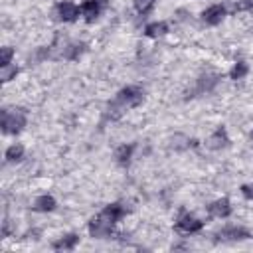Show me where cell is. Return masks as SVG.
<instances>
[{
  "instance_id": "obj_7",
  "label": "cell",
  "mask_w": 253,
  "mask_h": 253,
  "mask_svg": "<svg viewBox=\"0 0 253 253\" xmlns=\"http://www.w3.org/2000/svg\"><path fill=\"white\" fill-rule=\"evenodd\" d=\"M105 4H107V0H85L81 4V12L85 16V22L87 24L95 22L99 18V14H101V10H103Z\"/></svg>"
},
{
  "instance_id": "obj_19",
  "label": "cell",
  "mask_w": 253,
  "mask_h": 253,
  "mask_svg": "<svg viewBox=\"0 0 253 253\" xmlns=\"http://www.w3.org/2000/svg\"><path fill=\"white\" fill-rule=\"evenodd\" d=\"M247 71H249L247 63H245V61H237V63L231 67V71H229V79H233V81L243 79V77L247 75Z\"/></svg>"
},
{
  "instance_id": "obj_8",
  "label": "cell",
  "mask_w": 253,
  "mask_h": 253,
  "mask_svg": "<svg viewBox=\"0 0 253 253\" xmlns=\"http://www.w3.org/2000/svg\"><path fill=\"white\" fill-rule=\"evenodd\" d=\"M225 6H221V4H213V6H210V8H206L204 12H202V20L208 24V26H217L223 18H225Z\"/></svg>"
},
{
  "instance_id": "obj_5",
  "label": "cell",
  "mask_w": 253,
  "mask_h": 253,
  "mask_svg": "<svg viewBox=\"0 0 253 253\" xmlns=\"http://www.w3.org/2000/svg\"><path fill=\"white\" fill-rule=\"evenodd\" d=\"M213 237H215L217 241H241V239H249L251 233H249L245 227L231 225V227H223V229H219Z\"/></svg>"
},
{
  "instance_id": "obj_6",
  "label": "cell",
  "mask_w": 253,
  "mask_h": 253,
  "mask_svg": "<svg viewBox=\"0 0 253 253\" xmlns=\"http://www.w3.org/2000/svg\"><path fill=\"white\" fill-rule=\"evenodd\" d=\"M57 18L61 20V22H75L77 18H79V6L75 4V2H69V0H63V2H59L57 4Z\"/></svg>"
},
{
  "instance_id": "obj_1",
  "label": "cell",
  "mask_w": 253,
  "mask_h": 253,
  "mask_svg": "<svg viewBox=\"0 0 253 253\" xmlns=\"http://www.w3.org/2000/svg\"><path fill=\"white\" fill-rule=\"evenodd\" d=\"M142 101H144V91L138 85H126V87H123L117 93V97L107 105V109H105V121H117L126 109L138 107Z\"/></svg>"
},
{
  "instance_id": "obj_13",
  "label": "cell",
  "mask_w": 253,
  "mask_h": 253,
  "mask_svg": "<svg viewBox=\"0 0 253 253\" xmlns=\"http://www.w3.org/2000/svg\"><path fill=\"white\" fill-rule=\"evenodd\" d=\"M85 49H87V45L83 42H79V43H67L63 47V51H61V57L63 59H69V61H75V59H79L83 55Z\"/></svg>"
},
{
  "instance_id": "obj_3",
  "label": "cell",
  "mask_w": 253,
  "mask_h": 253,
  "mask_svg": "<svg viewBox=\"0 0 253 253\" xmlns=\"http://www.w3.org/2000/svg\"><path fill=\"white\" fill-rule=\"evenodd\" d=\"M89 233L95 239H111V235H115V229H113L111 221H107L101 215H97V217H93L89 221Z\"/></svg>"
},
{
  "instance_id": "obj_10",
  "label": "cell",
  "mask_w": 253,
  "mask_h": 253,
  "mask_svg": "<svg viewBox=\"0 0 253 253\" xmlns=\"http://www.w3.org/2000/svg\"><path fill=\"white\" fill-rule=\"evenodd\" d=\"M208 211L213 217H227L231 213V204H229L227 198H219V200H215L208 206Z\"/></svg>"
},
{
  "instance_id": "obj_23",
  "label": "cell",
  "mask_w": 253,
  "mask_h": 253,
  "mask_svg": "<svg viewBox=\"0 0 253 253\" xmlns=\"http://www.w3.org/2000/svg\"><path fill=\"white\" fill-rule=\"evenodd\" d=\"M4 69H6V67H4ZM18 71H20V69H18L16 65H14V67H10V69H6V71L2 73V83H8V81H12V79L18 75Z\"/></svg>"
},
{
  "instance_id": "obj_21",
  "label": "cell",
  "mask_w": 253,
  "mask_h": 253,
  "mask_svg": "<svg viewBox=\"0 0 253 253\" xmlns=\"http://www.w3.org/2000/svg\"><path fill=\"white\" fill-rule=\"evenodd\" d=\"M12 55H14V49L10 45H4L0 49V67H8L12 61Z\"/></svg>"
},
{
  "instance_id": "obj_4",
  "label": "cell",
  "mask_w": 253,
  "mask_h": 253,
  "mask_svg": "<svg viewBox=\"0 0 253 253\" xmlns=\"http://www.w3.org/2000/svg\"><path fill=\"white\" fill-rule=\"evenodd\" d=\"M176 231H180V233H196V231H200L202 227H204V221L202 219H198V217H194L192 213H182L180 217H178V221H176Z\"/></svg>"
},
{
  "instance_id": "obj_25",
  "label": "cell",
  "mask_w": 253,
  "mask_h": 253,
  "mask_svg": "<svg viewBox=\"0 0 253 253\" xmlns=\"http://www.w3.org/2000/svg\"><path fill=\"white\" fill-rule=\"evenodd\" d=\"M249 138H251V140H253V130H251V134H249Z\"/></svg>"
},
{
  "instance_id": "obj_20",
  "label": "cell",
  "mask_w": 253,
  "mask_h": 253,
  "mask_svg": "<svg viewBox=\"0 0 253 253\" xmlns=\"http://www.w3.org/2000/svg\"><path fill=\"white\" fill-rule=\"evenodd\" d=\"M132 2H134V10H136L140 16L150 14L152 8H154V4H156V0H132Z\"/></svg>"
},
{
  "instance_id": "obj_24",
  "label": "cell",
  "mask_w": 253,
  "mask_h": 253,
  "mask_svg": "<svg viewBox=\"0 0 253 253\" xmlns=\"http://www.w3.org/2000/svg\"><path fill=\"white\" fill-rule=\"evenodd\" d=\"M241 194L245 200H253V184H245L241 186Z\"/></svg>"
},
{
  "instance_id": "obj_14",
  "label": "cell",
  "mask_w": 253,
  "mask_h": 253,
  "mask_svg": "<svg viewBox=\"0 0 253 253\" xmlns=\"http://www.w3.org/2000/svg\"><path fill=\"white\" fill-rule=\"evenodd\" d=\"M132 152H134V144L132 142L130 144H121L117 148V152H115V158H117V162L121 166H128V162L132 158Z\"/></svg>"
},
{
  "instance_id": "obj_17",
  "label": "cell",
  "mask_w": 253,
  "mask_h": 253,
  "mask_svg": "<svg viewBox=\"0 0 253 253\" xmlns=\"http://www.w3.org/2000/svg\"><path fill=\"white\" fill-rule=\"evenodd\" d=\"M168 32V24L166 22H152L144 28V36L146 38H160Z\"/></svg>"
},
{
  "instance_id": "obj_22",
  "label": "cell",
  "mask_w": 253,
  "mask_h": 253,
  "mask_svg": "<svg viewBox=\"0 0 253 253\" xmlns=\"http://www.w3.org/2000/svg\"><path fill=\"white\" fill-rule=\"evenodd\" d=\"M253 8V0H237L233 4V12H245V10H251Z\"/></svg>"
},
{
  "instance_id": "obj_16",
  "label": "cell",
  "mask_w": 253,
  "mask_h": 253,
  "mask_svg": "<svg viewBox=\"0 0 253 253\" xmlns=\"http://www.w3.org/2000/svg\"><path fill=\"white\" fill-rule=\"evenodd\" d=\"M217 79H219L217 75H202L198 79V85H196L194 93H208V91H211L213 85L217 83Z\"/></svg>"
},
{
  "instance_id": "obj_18",
  "label": "cell",
  "mask_w": 253,
  "mask_h": 253,
  "mask_svg": "<svg viewBox=\"0 0 253 253\" xmlns=\"http://www.w3.org/2000/svg\"><path fill=\"white\" fill-rule=\"evenodd\" d=\"M6 162H20L24 158V146L22 144H12L6 148Z\"/></svg>"
},
{
  "instance_id": "obj_12",
  "label": "cell",
  "mask_w": 253,
  "mask_h": 253,
  "mask_svg": "<svg viewBox=\"0 0 253 253\" xmlns=\"http://www.w3.org/2000/svg\"><path fill=\"white\" fill-rule=\"evenodd\" d=\"M77 243H79V235L77 233H67V235L59 237L57 241H53L51 249H55V251H71V249H75Z\"/></svg>"
},
{
  "instance_id": "obj_11",
  "label": "cell",
  "mask_w": 253,
  "mask_h": 253,
  "mask_svg": "<svg viewBox=\"0 0 253 253\" xmlns=\"http://www.w3.org/2000/svg\"><path fill=\"white\" fill-rule=\"evenodd\" d=\"M208 146L213 148V150H219V148L229 146V136H227V132H225L223 126H217V128L213 130V134L208 138Z\"/></svg>"
},
{
  "instance_id": "obj_9",
  "label": "cell",
  "mask_w": 253,
  "mask_h": 253,
  "mask_svg": "<svg viewBox=\"0 0 253 253\" xmlns=\"http://www.w3.org/2000/svg\"><path fill=\"white\" fill-rule=\"evenodd\" d=\"M99 215H101L103 219L111 221V223H117L119 219H123V217L126 215V208H125L123 204H119V202H113V204L105 206V210H103Z\"/></svg>"
},
{
  "instance_id": "obj_15",
  "label": "cell",
  "mask_w": 253,
  "mask_h": 253,
  "mask_svg": "<svg viewBox=\"0 0 253 253\" xmlns=\"http://www.w3.org/2000/svg\"><path fill=\"white\" fill-rule=\"evenodd\" d=\"M32 208H34L36 211H53V210H55V200H53L51 196L43 194V196H38V198H36V202H34Z\"/></svg>"
},
{
  "instance_id": "obj_2",
  "label": "cell",
  "mask_w": 253,
  "mask_h": 253,
  "mask_svg": "<svg viewBox=\"0 0 253 253\" xmlns=\"http://www.w3.org/2000/svg\"><path fill=\"white\" fill-rule=\"evenodd\" d=\"M28 121V113L24 107L2 109V132L4 134H18Z\"/></svg>"
}]
</instances>
